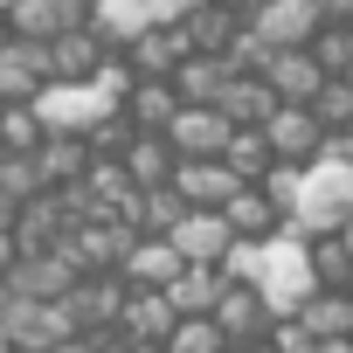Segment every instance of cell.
I'll return each instance as SVG.
<instances>
[{
  "mask_svg": "<svg viewBox=\"0 0 353 353\" xmlns=\"http://www.w3.org/2000/svg\"><path fill=\"white\" fill-rule=\"evenodd\" d=\"M166 188H173V201H181V208H215V215H222V201H229L243 181H236L222 159H173Z\"/></svg>",
  "mask_w": 353,
  "mask_h": 353,
  "instance_id": "7",
  "label": "cell"
},
{
  "mask_svg": "<svg viewBox=\"0 0 353 353\" xmlns=\"http://www.w3.org/2000/svg\"><path fill=\"white\" fill-rule=\"evenodd\" d=\"M42 56H49V83H90L97 63L111 56V42H104L97 28H70V35H56Z\"/></svg>",
  "mask_w": 353,
  "mask_h": 353,
  "instance_id": "12",
  "label": "cell"
},
{
  "mask_svg": "<svg viewBox=\"0 0 353 353\" xmlns=\"http://www.w3.org/2000/svg\"><path fill=\"white\" fill-rule=\"evenodd\" d=\"M291 319H298V332H305L312 346H319V339H346V332H353V298H346V291H312Z\"/></svg>",
  "mask_w": 353,
  "mask_h": 353,
  "instance_id": "19",
  "label": "cell"
},
{
  "mask_svg": "<svg viewBox=\"0 0 353 353\" xmlns=\"http://www.w3.org/2000/svg\"><path fill=\"white\" fill-rule=\"evenodd\" d=\"M339 83H346V90H353V63H346V77H339Z\"/></svg>",
  "mask_w": 353,
  "mask_h": 353,
  "instance_id": "34",
  "label": "cell"
},
{
  "mask_svg": "<svg viewBox=\"0 0 353 353\" xmlns=\"http://www.w3.org/2000/svg\"><path fill=\"white\" fill-rule=\"evenodd\" d=\"M28 111H35L42 139H90V132L118 111V97H104L97 83H42Z\"/></svg>",
  "mask_w": 353,
  "mask_h": 353,
  "instance_id": "2",
  "label": "cell"
},
{
  "mask_svg": "<svg viewBox=\"0 0 353 353\" xmlns=\"http://www.w3.org/2000/svg\"><path fill=\"white\" fill-rule=\"evenodd\" d=\"M222 284H229L222 270H208V263H181V277H173L159 298L173 305V319H208L215 298H222Z\"/></svg>",
  "mask_w": 353,
  "mask_h": 353,
  "instance_id": "15",
  "label": "cell"
},
{
  "mask_svg": "<svg viewBox=\"0 0 353 353\" xmlns=\"http://www.w3.org/2000/svg\"><path fill=\"white\" fill-rule=\"evenodd\" d=\"M229 339L215 332V319H181V325H173L166 332V353H222Z\"/></svg>",
  "mask_w": 353,
  "mask_h": 353,
  "instance_id": "28",
  "label": "cell"
},
{
  "mask_svg": "<svg viewBox=\"0 0 353 353\" xmlns=\"http://www.w3.org/2000/svg\"><path fill=\"white\" fill-rule=\"evenodd\" d=\"M0 353H8V339H0Z\"/></svg>",
  "mask_w": 353,
  "mask_h": 353,
  "instance_id": "36",
  "label": "cell"
},
{
  "mask_svg": "<svg viewBox=\"0 0 353 353\" xmlns=\"http://www.w3.org/2000/svg\"><path fill=\"white\" fill-rule=\"evenodd\" d=\"M346 215H353V159H339V152L305 159V166H298V208H291V229L312 243V236H332Z\"/></svg>",
  "mask_w": 353,
  "mask_h": 353,
  "instance_id": "1",
  "label": "cell"
},
{
  "mask_svg": "<svg viewBox=\"0 0 353 353\" xmlns=\"http://www.w3.org/2000/svg\"><path fill=\"white\" fill-rule=\"evenodd\" d=\"M222 222H229V236H236V243H263V236H277V222H284V215H277L256 188H236V194L222 201Z\"/></svg>",
  "mask_w": 353,
  "mask_h": 353,
  "instance_id": "20",
  "label": "cell"
},
{
  "mask_svg": "<svg viewBox=\"0 0 353 353\" xmlns=\"http://www.w3.org/2000/svg\"><path fill=\"white\" fill-rule=\"evenodd\" d=\"M118 166H125L132 194H152V188H166V173H173V152H166V139H159V132H132V145L118 152Z\"/></svg>",
  "mask_w": 353,
  "mask_h": 353,
  "instance_id": "16",
  "label": "cell"
},
{
  "mask_svg": "<svg viewBox=\"0 0 353 353\" xmlns=\"http://www.w3.org/2000/svg\"><path fill=\"white\" fill-rule=\"evenodd\" d=\"M319 28H325L319 0H250L243 8V35L256 49H305Z\"/></svg>",
  "mask_w": 353,
  "mask_h": 353,
  "instance_id": "3",
  "label": "cell"
},
{
  "mask_svg": "<svg viewBox=\"0 0 353 353\" xmlns=\"http://www.w3.org/2000/svg\"><path fill=\"white\" fill-rule=\"evenodd\" d=\"M256 83H263L277 104H312V97H319V83H325V70H319L305 49H270V56H263V70H256Z\"/></svg>",
  "mask_w": 353,
  "mask_h": 353,
  "instance_id": "9",
  "label": "cell"
},
{
  "mask_svg": "<svg viewBox=\"0 0 353 353\" xmlns=\"http://www.w3.org/2000/svg\"><path fill=\"white\" fill-rule=\"evenodd\" d=\"M312 353H353V339H319Z\"/></svg>",
  "mask_w": 353,
  "mask_h": 353,
  "instance_id": "30",
  "label": "cell"
},
{
  "mask_svg": "<svg viewBox=\"0 0 353 353\" xmlns=\"http://www.w3.org/2000/svg\"><path fill=\"white\" fill-rule=\"evenodd\" d=\"M173 325H181V319H173V305H166L159 291H125V305H118V319H111V332H118L125 346H166Z\"/></svg>",
  "mask_w": 353,
  "mask_h": 353,
  "instance_id": "10",
  "label": "cell"
},
{
  "mask_svg": "<svg viewBox=\"0 0 353 353\" xmlns=\"http://www.w3.org/2000/svg\"><path fill=\"white\" fill-rule=\"evenodd\" d=\"M208 319H215V332H222L229 346H256V339L270 332V312L256 305V291H250V284H222V298H215V312H208Z\"/></svg>",
  "mask_w": 353,
  "mask_h": 353,
  "instance_id": "13",
  "label": "cell"
},
{
  "mask_svg": "<svg viewBox=\"0 0 353 353\" xmlns=\"http://www.w3.org/2000/svg\"><path fill=\"white\" fill-rule=\"evenodd\" d=\"M305 56H312L325 77H346V63H353V28H339V21H332V28H319V35L305 42Z\"/></svg>",
  "mask_w": 353,
  "mask_h": 353,
  "instance_id": "27",
  "label": "cell"
},
{
  "mask_svg": "<svg viewBox=\"0 0 353 353\" xmlns=\"http://www.w3.org/2000/svg\"><path fill=\"white\" fill-rule=\"evenodd\" d=\"M332 236H339V243H346V256H353V215H346V222H339Z\"/></svg>",
  "mask_w": 353,
  "mask_h": 353,
  "instance_id": "31",
  "label": "cell"
},
{
  "mask_svg": "<svg viewBox=\"0 0 353 353\" xmlns=\"http://www.w3.org/2000/svg\"><path fill=\"white\" fill-rule=\"evenodd\" d=\"M305 263H312V284H319V291H339V284L353 277V256H346L339 236H312V243H305Z\"/></svg>",
  "mask_w": 353,
  "mask_h": 353,
  "instance_id": "24",
  "label": "cell"
},
{
  "mask_svg": "<svg viewBox=\"0 0 353 353\" xmlns=\"http://www.w3.org/2000/svg\"><path fill=\"white\" fill-rule=\"evenodd\" d=\"M0 339H8V353H56L70 332L63 305H35V298H0Z\"/></svg>",
  "mask_w": 353,
  "mask_h": 353,
  "instance_id": "4",
  "label": "cell"
},
{
  "mask_svg": "<svg viewBox=\"0 0 353 353\" xmlns=\"http://www.w3.org/2000/svg\"><path fill=\"white\" fill-rule=\"evenodd\" d=\"M35 145H42V125H35V111H28V104H0V152L28 159Z\"/></svg>",
  "mask_w": 353,
  "mask_h": 353,
  "instance_id": "26",
  "label": "cell"
},
{
  "mask_svg": "<svg viewBox=\"0 0 353 353\" xmlns=\"http://www.w3.org/2000/svg\"><path fill=\"white\" fill-rule=\"evenodd\" d=\"M118 277H125V291H166L181 277V256H173L166 236H132V250L118 256Z\"/></svg>",
  "mask_w": 353,
  "mask_h": 353,
  "instance_id": "11",
  "label": "cell"
},
{
  "mask_svg": "<svg viewBox=\"0 0 353 353\" xmlns=\"http://www.w3.org/2000/svg\"><path fill=\"white\" fill-rule=\"evenodd\" d=\"M256 132H263L270 159H284V166H305V159H319V152H325V132H319V118H312L305 104H277Z\"/></svg>",
  "mask_w": 353,
  "mask_h": 353,
  "instance_id": "6",
  "label": "cell"
},
{
  "mask_svg": "<svg viewBox=\"0 0 353 353\" xmlns=\"http://www.w3.org/2000/svg\"><path fill=\"white\" fill-rule=\"evenodd\" d=\"M28 159H35V181H42L49 194H56L63 181H77V173L90 166V152H83V139H42V145H35Z\"/></svg>",
  "mask_w": 353,
  "mask_h": 353,
  "instance_id": "22",
  "label": "cell"
},
{
  "mask_svg": "<svg viewBox=\"0 0 353 353\" xmlns=\"http://www.w3.org/2000/svg\"><path fill=\"white\" fill-rule=\"evenodd\" d=\"M166 243H173V256L181 263H208V270H222V256H229V222L215 215V208H188L181 222L166 229Z\"/></svg>",
  "mask_w": 353,
  "mask_h": 353,
  "instance_id": "8",
  "label": "cell"
},
{
  "mask_svg": "<svg viewBox=\"0 0 353 353\" xmlns=\"http://www.w3.org/2000/svg\"><path fill=\"white\" fill-rule=\"evenodd\" d=\"M173 111H181L173 83H145V77H132V90H125V104H118V118H125L132 132H166Z\"/></svg>",
  "mask_w": 353,
  "mask_h": 353,
  "instance_id": "18",
  "label": "cell"
},
{
  "mask_svg": "<svg viewBox=\"0 0 353 353\" xmlns=\"http://www.w3.org/2000/svg\"><path fill=\"white\" fill-rule=\"evenodd\" d=\"M222 166L236 173L243 188H256V181H263V173H270L277 159H270V145H263V132H250V125H243V132H229V145H222Z\"/></svg>",
  "mask_w": 353,
  "mask_h": 353,
  "instance_id": "23",
  "label": "cell"
},
{
  "mask_svg": "<svg viewBox=\"0 0 353 353\" xmlns=\"http://www.w3.org/2000/svg\"><path fill=\"white\" fill-rule=\"evenodd\" d=\"M215 111H222V118H229L236 132H243V125L256 132V125H263V118L277 111V97H270V90L256 83V77H229V83H222V97H215Z\"/></svg>",
  "mask_w": 353,
  "mask_h": 353,
  "instance_id": "21",
  "label": "cell"
},
{
  "mask_svg": "<svg viewBox=\"0 0 353 353\" xmlns=\"http://www.w3.org/2000/svg\"><path fill=\"white\" fill-rule=\"evenodd\" d=\"M339 291H346V298H353V277H346V284H339Z\"/></svg>",
  "mask_w": 353,
  "mask_h": 353,
  "instance_id": "35",
  "label": "cell"
},
{
  "mask_svg": "<svg viewBox=\"0 0 353 353\" xmlns=\"http://www.w3.org/2000/svg\"><path fill=\"white\" fill-rule=\"evenodd\" d=\"M229 132H236V125H229L215 104H181V111H173V125H166L159 139H166L173 159H222Z\"/></svg>",
  "mask_w": 353,
  "mask_h": 353,
  "instance_id": "5",
  "label": "cell"
},
{
  "mask_svg": "<svg viewBox=\"0 0 353 353\" xmlns=\"http://www.w3.org/2000/svg\"><path fill=\"white\" fill-rule=\"evenodd\" d=\"M236 70H229V56H181V70H173L166 83H173V97H181V104H215L222 97V83H229Z\"/></svg>",
  "mask_w": 353,
  "mask_h": 353,
  "instance_id": "17",
  "label": "cell"
},
{
  "mask_svg": "<svg viewBox=\"0 0 353 353\" xmlns=\"http://www.w3.org/2000/svg\"><path fill=\"white\" fill-rule=\"evenodd\" d=\"M222 353H270V346H263V339H256V346H222Z\"/></svg>",
  "mask_w": 353,
  "mask_h": 353,
  "instance_id": "32",
  "label": "cell"
},
{
  "mask_svg": "<svg viewBox=\"0 0 353 353\" xmlns=\"http://www.w3.org/2000/svg\"><path fill=\"white\" fill-rule=\"evenodd\" d=\"M346 339H353V332H346Z\"/></svg>",
  "mask_w": 353,
  "mask_h": 353,
  "instance_id": "37",
  "label": "cell"
},
{
  "mask_svg": "<svg viewBox=\"0 0 353 353\" xmlns=\"http://www.w3.org/2000/svg\"><path fill=\"white\" fill-rule=\"evenodd\" d=\"M319 14L339 21V28H353V0H319Z\"/></svg>",
  "mask_w": 353,
  "mask_h": 353,
  "instance_id": "29",
  "label": "cell"
},
{
  "mask_svg": "<svg viewBox=\"0 0 353 353\" xmlns=\"http://www.w3.org/2000/svg\"><path fill=\"white\" fill-rule=\"evenodd\" d=\"M181 56H188V35L181 28H145V35L125 42V70L145 77V83H166L173 70H181Z\"/></svg>",
  "mask_w": 353,
  "mask_h": 353,
  "instance_id": "14",
  "label": "cell"
},
{
  "mask_svg": "<svg viewBox=\"0 0 353 353\" xmlns=\"http://www.w3.org/2000/svg\"><path fill=\"white\" fill-rule=\"evenodd\" d=\"M125 353H166V346H125Z\"/></svg>",
  "mask_w": 353,
  "mask_h": 353,
  "instance_id": "33",
  "label": "cell"
},
{
  "mask_svg": "<svg viewBox=\"0 0 353 353\" xmlns=\"http://www.w3.org/2000/svg\"><path fill=\"white\" fill-rule=\"evenodd\" d=\"M305 111H312V118H319V132L332 139V132H346V125H353V90H346L339 77H325V83H319V97H312Z\"/></svg>",
  "mask_w": 353,
  "mask_h": 353,
  "instance_id": "25",
  "label": "cell"
}]
</instances>
